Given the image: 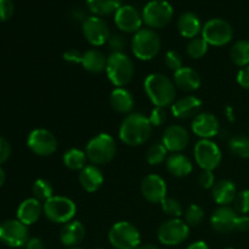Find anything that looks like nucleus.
Returning a JSON list of instances; mask_svg holds the SVG:
<instances>
[{"instance_id":"nucleus-17","label":"nucleus","mask_w":249,"mask_h":249,"mask_svg":"<svg viewBox=\"0 0 249 249\" xmlns=\"http://www.w3.org/2000/svg\"><path fill=\"white\" fill-rule=\"evenodd\" d=\"M167 191L165 180L157 174L147 175L141 182V194L151 203H160L167 197Z\"/></svg>"},{"instance_id":"nucleus-36","label":"nucleus","mask_w":249,"mask_h":249,"mask_svg":"<svg viewBox=\"0 0 249 249\" xmlns=\"http://www.w3.org/2000/svg\"><path fill=\"white\" fill-rule=\"evenodd\" d=\"M160 204L162 207L163 213L170 216V219H180V216L184 214L181 203L173 197H165Z\"/></svg>"},{"instance_id":"nucleus-42","label":"nucleus","mask_w":249,"mask_h":249,"mask_svg":"<svg viewBox=\"0 0 249 249\" xmlns=\"http://www.w3.org/2000/svg\"><path fill=\"white\" fill-rule=\"evenodd\" d=\"M167 116L168 113L164 107H155L151 111L148 119H150V123L152 124V126H160L167 121Z\"/></svg>"},{"instance_id":"nucleus-22","label":"nucleus","mask_w":249,"mask_h":249,"mask_svg":"<svg viewBox=\"0 0 249 249\" xmlns=\"http://www.w3.org/2000/svg\"><path fill=\"white\" fill-rule=\"evenodd\" d=\"M85 235H87L85 226L80 221L72 220L70 223L65 224L63 228L61 229L60 240L66 247L73 248L77 247L78 245H80L84 241Z\"/></svg>"},{"instance_id":"nucleus-8","label":"nucleus","mask_w":249,"mask_h":249,"mask_svg":"<svg viewBox=\"0 0 249 249\" xmlns=\"http://www.w3.org/2000/svg\"><path fill=\"white\" fill-rule=\"evenodd\" d=\"M108 241L116 249H138L141 246V235L129 221H118L109 230Z\"/></svg>"},{"instance_id":"nucleus-4","label":"nucleus","mask_w":249,"mask_h":249,"mask_svg":"<svg viewBox=\"0 0 249 249\" xmlns=\"http://www.w3.org/2000/svg\"><path fill=\"white\" fill-rule=\"evenodd\" d=\"M116 152V141L107 133H101L90 139L85 147L88 160L95 165L108 164L113 160Z\"/></svg>"},{"instance_id":"nucleus-18","label":"nucleus","mask_w":249,"mask_h":249,"mask_svg":"<svg viewBox=\"0 0 249 249\" xmlns=\"http://www.w3.org/2000/svg\"><path fill=\"white\" fill-rule=\"evenodd\" d=\"M190 142V135L186 129L181 125H169L162 136V143L168 152L179 153L187 147Z\"/></svg>"},{"instance_id":"nucleus-38","label":"nucleus","mask_w":249,"mask_h":249,"mask_svg":"<svg viewBox=\"0 0 249 249\" xmlns=\"http://www.w3.org/2000/svg\"><path fill=\"white\" fill-rule=\"evenodd\" d=\"M204 218V211L198 204H190L185 212V223L189 226H198Z\"/></svg>"},{"instance_id":"nucleus-29","label":"nucleus","mask_w":249,"mask_h":249,"mask_svg":"<svg viewBox=\"0 0 249 249\" xmlns=\"http://www.w3.org/2000/svg\"><path fill=\"white\" fill-rule=\"evenodd\" d=\"M82 66L90 73H101L106 71L107 57L97 49H90L83 53Z\"/></svg>"},{"instance_id":"nucleus-10","label":"nucleus","mask_w":249,"mask_h":249,"mask_svg":"<svg viewBox=\"0 0 249 249\" xmlns=\"http://www.w3.org/2000/svg\"><path fill=\"white\" fill-rule=\"evenodd\" d=\"M190 226L181 219H169L160 224L157 231L160 242L164 246H179L189 238Z\"/></svg>"},{"instance_id":"nucleus-19","label":"nucleus","mask_w":249,"mask_h":249,"mask_svg":"<svg viewBox=\"0 0 249 249\" xmlns=\"http://www.w3.org/2000/svg\"><path fill=\"white\" fill-rule=\"evenodd\" d=\"M237 212L229 206L219 207L211 216V225L216 232L229 233L235 230Z\"/></svg>"},{"instance_id":"nucleus-43","label":"nucleus","mask_w":249,"mask_h":249,"mask_svg":"<svg viewBox=\"0 0 249 249\" xmlns=\"http://www.w3.org/2000/svg\"><path fill=\"white\" fill-rule=\"evenodd\" d=\"M198 184L199 186L203 187L206 190L213 189L215 182V177H214L213 172H209V170H203L201 174L198 175Z\"/></svg>"},{"instance_id":"nucleus-56","label":"nucleus","mask_w":249,"mask_h":249,"mask_svg":"<svg viewBox=\"0 0 249 249\" xmlns=\"http://www.w3.org/2000/svg\"><path fill=\"white\" fill-rule=\"evenodd\" d=\"M226 249H233V248H226Z\"/></svg>"},{"instance_id":"nucleus-51","label":"nucleus","mask_w":249,"mask_h":249,"mask_svg":"<svg viewBox=\"0 0 249 249\" xmlns=\"http://www.w3.org/2000/svg\"><path fill=\"white\" fill-rule=\"evenodd\" d=\"M226 116H228V119L230 122H233L235 121V116H233V109L232 107L228 106L226 107Z\"/></svg>"},{"instance_id":"nucleus-30","label":"nucleus","mask_w":249,"mask_h":249,"mask_svg":"<svg viewBox=\"0 0 249 249\" xmlns=\"http://www.w3.org/2000/svg\"><path fill=\"white\" fill-rule=\"evenodd\" d=\"M87 6L94 16L104 17L116 14L117 10L122 6L123 0H85Z\"/></svg>"},{"instance_id":"nucleus-33","label":"nucleus","mask_w":249,"mask_h":249,"mask_svg":"<svg viewBox=\"0 0 249 249\" xmlns=\"http://www.w3.org/2000/svg\"><path fill=\"white\" fill-rule=\"evenodd\" d=\"M229 150L240 158H249V138L242 134L229 139Z\"/></svg>"},{"instance_id":"nucleus-48","label":"nucleus","mask_w":249,"mask_h":249,"mask_svg":"<svg viewBox=\"0 0 249 249\" xmlns=\"http://www.w3.org/2000/svg\"><path fill=\"white\" fill-rule=\"evenodd\" d=\"M235 230L238 231H248L249 230V216L248 215H238L236 219Z\"/></svg>"},{"instance_id":"nucleus-47","label":"nucleus","mask_w":249,"mask_h":249,"mask_svg":"<svg viewBox=\"0 0 249 249\" xmlns=\"http://www.w3.org/2000/svg\"><path fill=\"white\" fill-rule=\"evenodd\" d=\"M237 83L243 89L249 90V66L241 68L237 73Z\"/></svg>"},{"instance_id":"nucleus-6","label":"nucleus","mask_w":249,"mask_h":249,"mask_svg":"<svg viewBox=\"0 0 249 249\" xmlns=\"http://www.w3.org/2000/svg\"><path fill=\"white\" fill-rule=\"evenodd\" d=\"M143 23L151 29L167 27L174 16V9L167 0H151L142 9Z\"/></svg>"},{"instance_id":"nucleus-26","label":"nucleus","mask_w":249,"mask_h":249,"mask_svg":"<svg viewBox=\"0 0 249 249\" xmlns=\"http://www.w3.org/2000/svg\"><path fill=\"white\" fill-rule=\"evenodd\" d=\"M236 195H237L236 185L233 184V181L228 179L218 181L214 185L213 189H212L213 199L220 207L229 206L230 203H232L236 198Z\"/></svg>"},{"instance_id":"nucleus-53","label":"nucleus","mask_w":249,"mask_h":249,"mask_svg":"<svg viewBox=\"0 0 249 249\" xmlns=\"http://www.w3.org/2000/svg\"><path fill=\"white\" fill-rule=\"evenodd\" d=\"M138 249H160V248L155 245H141Z\"/></svg>"},{"instance_id":"nucleus-55","label":"nucleus","mask_w":249,"mask_h":249,"mask_svg":"<svg viewBox=\"0 0 249 249\" xmlns=\"http://www.w3.org/2000/svg\"><path fill=\"white\" fill-rule=\"evenodd\" d=\"M248 41H249V34H248Z\"/></svg>"},{"instance_id":"nucleus-31","label":"nucleus","mask_w":249,"mask_h":249,"mask_svg":"<svg viewBox=\"0 0 249 249\" xmlns=\"http://www.w3.org/2000/svg\"><path fill=\"white\" fill-rule=\"evenodd\" d=\"M63 164L71 170H82L83 168L87 167V153L85 151L79 150V148H70L66 151L62 157Z\"/></svg>"},{"instance_id":"nucleus-1","label":"nucleus","mask_w":249,"mask_h":249,"mask_svg":"<svg viewBox=\"0 0 249 249\" xmlns=\"http://www.w3.org/2000/svg\"><path fill=\"white\" fill-rule=\"evenodd\" d=\"M152 129L148 117L139 112H131L119 126V139L125 145L135 147L147 142L152 135Z\"/></svg>"},{"instance_id":"nucleus-41","label":"nucleus","mask_w":249,"mask_h":249,"mask_svg":"<svg viewBox=\"0 0 249 249\" xmlns=\"http://www.w3.org/2000/svg\"><path fill=\"white\" fill-rule=\"evenodd\" d=\"M107 44H108V48H109V50L112 51V53H124V50H125V46H126V40L124 39V36H122V34L114 33V34H111V36H109Z\"/></svg>"},{"instance_id":"nucleus-16","label":"nucleus","mask_w":249,"mask_h":249,"mask_svg":"<svg viewBox=\"0 0 249 249\" xmlns=\"http://www.w3.org/2000/svg\"><path fill=\"white\" fill-rule=\"evenodd\" d=\"M195 135L201 139L211 140L220 133V123L215 114L211 112H201L194 118L191 124Z\"/></svg>"},{"instance_id":"nucleus-25","label":"nucleus","mask_w":249,"mask_h":249,"mask_svg":"<svg viewBox=\"0 0 249 249\" xmlns=\"http://www.w3.org/2000/svg\"><path fill=\"white\" fill-rule=\"evenodd\" d=\"M202 22L199 17L195 12L187 11L180 15L178 18V31L184 38L194 39L198 36L199 33H202Z\"/></svg>"},{"instance_id":"nucleus-15","label":"nucleus","mask_w":249,"mask_h":249,"mask_svg":"<svg viewBox=\"0 0 249 249\" xmlns=\"http://www.w3.org/2000/svg\"><path fill=\"white\" fill-rule=\"evenodd\" d=\"M114 23L124 33H136L143 23L142 15L131 5H122L114 14Z\"/></svg>"},{"instance_id":"nucleus-27","label":"nucleus","mask_w":249,"mask_h":249,"mask_svg":"<svg viewBox=\"0 0 249 249\" xmlns=\"http://www.w3.org/2000/svg\"><path fill=\"white\" fill-rule=\"evenodd\" d=\"M165 165H167V170L177 178H185L190 175L194 169L191 160L187 156L182 155L181 152L179 153H172L169 157L165 160Z\"/></svg>"},{"instance_id":"nucleus-9","label":"nucleus","mask_w":249,"mask_h":249,"mask_svg":"<svg viewBox=\"0 0 249 249\" xmlns=\"http://www.w3.org/2000/svg\"><path fill=\"white\" fill-rule=\"evenodd\" d=\"M202 38L213 46H224L233 38L232 26L224 18H212L204 23Z\"/></svg>"},{"instance_id":"nucleus-28","label":"nucleus","mask_w":249,"mask_h":249,"mask_svg":"<svg viewBox=\"0 0 249 249\" xmlns=\"http://www.w3.org/2000/svg\"><path fill=\"white\" fill-rule=\"evenodd\" d=\"M109 104H111L112 108L118 113L130 114L135 101H134L131 92L125 88H116L109 95Z\"/></svg>"},{"instance_id":"nucleus-32","label":"nucleus","mask_w":249,"mask_h":249,"mask_svg":"<svg viewBox=\"0 0 249 249\" xmlns=\"http://www.w3.org/2000/svg\"><path fill=\"white\" fill-rule=\"evenodd\" d=\"M230 57L232 62L240 67L243 68L246 66H249V41H236L230 50Z\"/></svg>"},{"instance_id":"nucleus-13","label":"nucleus","mask_w":249,"mask_h":249,"mask_svg":"<svg viewBox=\"0 0 249 249\" xmlns=\"http://www.w3.org/2000/svg\"><path fill=\"white\" fill-rule=\"evenodd\" d=\"M57 139L48 129H34L27 138V146L36 156L46 157L51 156L57 150Z\"/></svg>"},{"instance_id":"nucleus-57","label":"nucleus","mask_w":249,"mask_h":249,"mask_svg":"<svg viewBox=\"0 0 249 249\" xmlns=\"http://www.w3.org/2000/svg\"><path fill=\"white\" fill-rule=\"evenodd\" d=\"M96 249H102V248H96Z\"/></svg>"},{"instance_id":"nucleus-54","label":"nucleus","mask_w":249,"mask_h":249,"mask_svg":"<svg viewBox=\"0 0 249 249\" xmlns=\"http://www.w3.org/2000/svg\"><path fill=\"white\" fill-rule=\"evenodd\" d=\"M70 249H82V248H78V247H73V248H70Z\"/></svg>"},{"instance_id":"nucleus-3","label":"nucleus","mask_w":249,"mask_h":249,"mask_svg":"<svg viewBox=\"0 0 249 249\" xmlns=\"http://www.w3.org/2000/svg\"><path fill=\"white\" fill-rule=\"evenodd\" d=\"M106 73L109 82L117 88H123L134 77V63L125 53H113L107 57Z\"/></svg>"},{"instance_id":"nucleus-46","label":"nucleus","mask_w":249,"mask_h":249,"mask_svg":"<svg viewBox=\"0 0 249 249\" xmlns=\"http://www.w3.org/2000/svg\"><path fill=\"white\" fill-rule=\"evenodd\" d=\"M63 60L70 63H82L83 53L77 49H70L63 53Z\"/></svg>"},{"instance_id":"nucleus-40","label":"nucleus","mask_w":249,"mask_h":249,"mask_svg":"<svg viewBox=\"0 0 249 249\" xmlns=\"http://www.w3.org/2000/svg\"><path fill=\"white\" fill-rule=\"evenodd\" d=\"M164 62L165 65H167V67L169 68V70L174 71V72H177L178 70L184 67V66H182V56L180 55V53H178V51L175 50H169L165 53Z\"/></svg>"},{"instance_id":"nucleus-20","label":"nucleus","mask_w":249,"mask_h":249,"mask_svg":"<svg viewBox=\"0 0 249 249\" xmlns=\"http://www.w3.org/2000/svg\"><path fill=\"white\" fill-rule=\"evenodd\" d=\"M202 107L201 99L194 95H187L181 99L175 100L174 104L170 106L172 113L175 118L179 119H189L192 117H196L199 113V109Z\"/></svg>"},{"instance_id":"nucleus-45","label":"nucleus","mask_w":249,"mask_h":249,"mask_svg":"<svg viewBox=\"0 0 249 249\" xmlns=\"http://www.w3.org/2000/svg\"><path fill=\"white\" fill-rule=\"evenodd\" d=\"M11 155V145L5 138L0 136V164L6 162Z\"/></svg>"},{"instance_id":"nucleus-14","label":"nucleus","mask_w":249,"mask_h":249,"mask_svg":"<svg viewBox=\"0 0 249 249\" xmlns=\"http://www.w3.org/2000/svg\"><path fill=\"white\" fill-rule=\"evenodd\" d=\"M82 31L88 43L92 46H101L108 41L111 36L108 24L102 17L89 16L82 23Z\"/></svg>"},{"instance_id":"nucleus-7","label":"nucleus","mask_w":249,"mask_h":249,"mask_svg":"<svg viewBox=\"0 0 249 249\" xmlns=\"http://www.w3.org/2000/svg\"><path fill=\"white\" fill-rule=\"evenodd\" d=\"M44 214L55 224H67L77 214V206L71 198L65 196H53L44 202Z\"/></svg>"},{"instance_id":"nucleus-39","label":"nucleus","mask_w":249,"mask_h":249,"mask_svg":"<svg viewBox=\"0 0 249 249\" xmlns=\"http://www.w3.org/2000/svg\"><path fill=\"white\" fill-rule=\"evenodd\" d=\"M235 204V211L240 213L241 215H247L249 213V190H243L236 195V198L233 201Z\"/></svg>"},{"instance_id":"nucleus-52","label":"nucleus","mask_w":249,"mask_h":249,"mask_svg":"<svg viewBox=\"0 0 249 249\" xmlns=\"http://www.w3.org/2000/svg\"><path fill=\"white\" fill-rule=\"evenodd\" d=\"M5 180H6V174H5V170L0 167V187L4 185Z\"/></svg>"},{"instance_id":"nucleus-50","label":"nucleus","mask_w":249,"mask_h":249,"mask_svg":"<svg viewBox=\"0 0 249 249\" xmlns=\"http://www.w3.org/2000/svg\"><path fill=\"white\" fill-rule=\"evenodd\" d=\"M186 249H209V246L204 241H196L191 243Z\"/></svg>"},{"instance_id":"nucleus-11","label":"nucleus","mask_w":249,"mask_h":249,"mask_svg":"<svg viewBox=\"0 0 249 249\" xmlns=\"http://www.w3.org/2000/svg\"><path fill=\"white\" fill-rule=\"evenodd\" d=\"M29 240L28 226L18 219L5 220L0 224V242L11 248H19L26 246Z\"/></svg>"},{"instance_id":"nucleus-21","label":"nucleus","mask_w":249,"mask_h":249,"mask_svg":"<svg viewBox=\"0 0 249 249\" xmlns=\"http://www.w3.org/2000/svg\"><path fill=\"white\" fill-rule=\"evenodd\" d=\"M44 213V207L40 203V201L34 197L27 198L22 202L17 209V219L24 225L29 226L32 224L36 223L41 214Z\"/></svg>"},{"instance_id":"nucleus-24","label":"nucleus","mask_w":249,"mask_h":249,"mask_svg":"<svg viewBox=\"0 0 249 249\" xmlns=\"http://www.w3.org/2000/svg\"><path fill=\"white\" fill-rule=\"evenodd\" d=\"M105 181L101 169L95 164H88L79 173L80 186L87 192H96Z\"/></svg>"},{"instance_id":"nucleus-35","label":"nucleus","mask_w":249,"mask_h":249,"mask_svg":"<svg viewBox=\"0 0 249 249\" xmlns=\"http://www.w3.org/2000/svg\"><path fill=\"white\" fill-rule=\"evenodd\" d=\"M208 46L209 44L202 36H197V38L191 39L186 46L187 55L191 58L198 60V58H202L206 55L207 51H208Z\"/></svg>"},{"instance_id":"nucleus-49","label":"nucleus","mask_w":249,"mask_h":249,"mask_svg":"<svg viewBox=\"0 0 249 249\" xmlns=\"http://www.w3.org/2000/svg\"><path fill=\"white\" fill-rule=\"evenodd\" d=\"M26 249H46L45 247V243L38 237H33V238H29L28 242L26 243Z\"/></svg>"},{"instance_id":"nucleus-37","label":"nucleus","mask_w":249,"mask_h":249,"mask_svg":"<svg viewBox=\"0 0 249 249\" xmlns=\"http://www.w3.org/2000/svg\"><path fill=\"white\" fill-rule=\"evenodd\" d=\"M34 198L39 201H48L53 196V187L50 181L45 179H38L33 185Z\"/></svg>"},{"instance_id":"nucleus-34","label":"nucleus","mask_w":249,"mask_h":249,"mask_svg":"<svg viewBox=\"0 0 249 249\" xmlns=\"http://www.w3.org/2000/svg\"><path fill=\"white\" fill-rule=\"evenodd\" d=\"M168 150L162 142H156L148 147L146 152V160L151 165H160L167 160Z\"/></svg>"},{"instance_id":"nucleus-44","label":"nucleus","mask_w":249,"mask_h":249,"mask_svg":"<svg viewBox=\"0 0 249 249\" xmlns=\"http://www.w3.org/2000/svg\"><path fill=\"white\" fill-rule=\"evenodd\" d=\"M15 5L12 0H0V21H7L12 17Z\"/></svg>"},{"instance_id":"nucleus-2","label":"nucleus","mask_w":249,"mask_h":249,"mask_svg":"<svg viewBox=\"0 0 249 249\" xmlns=\"http://www.w3.org/2000/svg\"><path fill=\"white\" fill-rule=\"evenodd\" d=\"M143 89L155 107L172 106L177 99V89L172 79L162 73H151L143 82Z\"/></svg>"},{"instance_id":"nucleus-23","label":"nucleus","mask_w":249,"mask_h":249,"mask_svg":"<svg viewBox=\"0 0 249 249\" xmlns=\"http://www.w3.org/2000/svg\"><path fill=\"white\" fill-rule=\"evenodd\" d=\"M174 84L175 87L179 88L180 90L186 92L195 91L201 87V75L197 71L191 67H181L174 72Z\"/></svg>"},{"instance_id":"nucleus-5","label":"nucleus","mask_w":249,"mask_h":249,"mask_svg":"<svg viewBox=\"0 0 249 249\" xmlns=\"http://www.w3.org/2000/svg\"><path fill=\"white\" fill-rule=\"evenodd\" d=\"M160 38L155 29L141 28L131 39V51L138 60L151 61L160 53Z\"/></svg>"},{"instance_id":"nucleus-12","label":"nucleus","mask_w":249,"mask_h":249,"mask_svg":"<svg viewBox=\"0 0 249 249\" xmlns=\"http://www.w3.org/2000/svg\"><path fill=\"white\" fill-rule=\"evenodd\" d=\"M194 153L195 160L199 168H202L203 170H209V172L216 169L223 160V155H221L219 146L214 141L206 140V139H201L196 143Z\"/></svg>"}]
</instances>
